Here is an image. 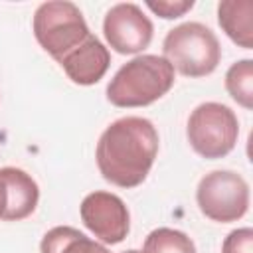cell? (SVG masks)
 Listing matches in <instances>:
<instances>
[{"label": "cell", "instance_id": "obj_1", "mask_svg": "<svg viewBox=\"0 0 253 253\" xmlns=\"http://www.w3.org/2000/svg\"><path fill=\"white\" fill-rule=\"evenodd\" d=\"M158 154L156 126L142 117H123L111 123L95 150L103 178L119 188L140 186Z\"/></svg>", "mask_w": 253, "mask_h": 253}, {"label": "cell", "instance_id": "obj_2", "mask_svg": "<svg viewBox=\"0 0 253 253\" xmlns=\"http://www.w3.org/2000/svg\"><path fill=\"white\" fill-rule=\"evenodd\" d=\"M174 85V67L162 55H136L126 61L107 85L115 107H146L164 97Z\"/></svg>", "mask_w": 253, "mask_h": 253}, {"label": "cell", "instance_id": "obj_3", "mask_svg": "<svg viewBox=\"0 0 253 253\" xmlns=\"http://www.w3.org/2000/svg\"><path fill=\"white\" fill-rule=\"evenodd\" d=\"M162 51V57L186 77H206L215 71L221 59V45L215 34L200 22L172 28L164 38Z\"/></svg>", "mask_w": 253, "mask_h": 253}, {"label": "cell", "instance_id": "obj_4", "mask_svg": "<svg viewBox=\"0 0 253 253\" xmlns=\"http://www.w3.org/2000/svg\"><path fill=\"white\" fill-rule=\"evenodd\" d=\"M89 34V26L73 2H43L34 14V36L38 43L57 61L85 42Z\"/></svg>", "mask_w": 253, "mask_h": 253}, {"label": "cell", "instance_id": "obj_5", "mask_svg": "<svg viewBox=\"0 0 253 253\" xmlns=\"http://www.w3.org/2000/svg\"><path fill=\"white\" fill-rule=\"evenodd\" d=\"M188 140L192 148L210 160L227 156L237 142L239 123L235 113L221 103H202L188 119Z\"/></svg>", "mask_w": 253, "mask_h": 253}, {"label": "cell", "instance_id": "obj_6", "mask_svg": "<svg viewBox=\"0 0 253 253\" xmlns=\"http://www.w3.org/2000/svg\"><path fill=\"white\" fill-rule=\"evenodd\" d=\"M200 211L217 223L237 221L249 208V186L233 170H213L206 174L196 190Z\"/></svg>", "mask_w": 253, "mask_h": 253}, {"label": "cell", "instance_id": "obj_7", "mask_svg": "<svg viewBox=\"0 0 253 253\" xmlns=\"http://www.w3.org/2000/svg\"><path fill=\"white\" fill-rule=\"evenodd\" d=\"M107 43L117 53H140L146 49L154 36V26L140 6L132 2L115 4L103 22Z\"/></svg>", "mask_w": 253, "mask_h": 253}, {"label": "cell", "instance_id": "obj_8", "mask_svg": "<svg viewBox=\"0 0 253 253\" xmlns=\"http://www.w3.org/2000/svg\"><path fill=\"white\" fill-rule=\"evenodd\" d=\"M85 227L103 243H121L130 227V215L125 202L111 192H91L83 198L79 208Z\"/></svg>", "mask_w": 253, "mask_h": 253}, {"label": "cell", "instance_id": "obj_9", "mask_svg": "<svg viewBox=\"0 0 253 253\" xmlns=\"http://www.w3.org/2000/svg\"><path fill=\"white\" fill-rule=\"evenodd\" d=\"M59 65L67 73V77L77 85H95L103 79L111 65L109 49L97 40L93 34L87 36L75 49L59 59Z\"/></svg>", "mask_w": 253, "mask_h": 253}, {"label": "cell", "instance_id": "obj_10", "mask_svg": "<svg viewBox=\"0 0 253 253\" xmlns=\"http://www.w3.org/2000/svg\"><path fill=\"white\" fill-rule=\"evenodd\" d=\"M8 186V210L4 213V219L8 221H20L34 213L38 200H40V188L36 180L14 166L0 168Z\"/></svg>", "mask_w": 253, "mask_h": 253}, {"label": "cell", "instance_id": "obj_11", "mask_svg": "<svg viewBox=\"0 0 253 253\" xmlns=\"http://www.w3.org/2000/svg\"><path fill=\"white\" fill-rule=\"evenodd\" d=\"M217 22L233 43L245 49L253 47V2L251 0L219 2Z\"/></svg>", "mask_w": 253, "mask_h": 253}, {"label": "cell", "instance_id": "obj_12", "mask_svg": "<svg viewBox=\"0 0 253 253\" xmlns=\"http://www.w3.org/2000/svg\"><path fill=\"white\" fill-rule=\"evenodd\" d=\"M42 253H111L105 245L89 239L75 227L57 225L49 229L40 245Z\"/></svg>", "mask_w": 253, "mask_h": 253}, {"label": "cell", "instance_id": "obj_13", "mask_svg": "<svg viewBox=\"0 0 253 253\" xmlns=\"http://www.w3.org/2000/svg\"><path fill=\"white\" fill-rule=\"evenodd\" d=\"M225 89L233 101L245 109H253V61H235L225 73Z\"/></svg>", "mask_w": 253, "mask_h": 253}, {"label": "cell", "instance_id": "obj_14", "mask_svg": "<svg viewBox=\"0 0 253 253\" xmlns=\"http://www.w3.org/2000/svg\"><path fill=\"white\" fill-rule=\"evenodd\" d=\"M142 253H196V245L184 231L158 227L146 235Z\"/></svg>", "mask_w": 253, "mask_h": 253}, {"label": "cell", "instance_id": "obj_15", "mask_svg": "<svg viewBox=\"0 0 253 253\" xmlns=\"http://www.w3.org/2000/svg\"><path fill=\"white\" fill-rule=\"evenodd\" d=\"M146 6L164 20H174L184 16L194 8V0H146Z\"/></svg>", "mask_w": 253, "mask_h": 253}, {"label": "cell", "instance_id": "obj_16", "mask_svg": "<svg viewBox=\"0 0 253 253\" xmlns=\"http://www.w3.org/2000/svg\"><path fill=\"white\" fill-rule=\"evenodd\" d=\"M221 253H253V229L239 227L227 233L221 245Z\"/></svg>", "mask_w": 253, "mask_h": 253}, {"label": "cell", "instance_id": "obj_17", "mask_svg": "<svg viewBox=\"0 0 253 253\" xmlns=\"http://www.w3.org/2000/svg\"><path fill=\"white\" fill-rule=\"evenodd\" d=\"M6 210H8V186H6L4 174L0 170V219H4Z\"/></svg>", "mask_w": 253, "mask_h": 253}, {"label": "cell", "instance_id": "obj_18", "mask_svg": "<svg viewBox=\"0 0 253 253\" xmlns=\"http://www.w3.org/2000/svg\"><path fill=\"white\" fill-rule=\"evenodd\" d=\"M123 253H142V251H136V249H128V251H123Z\"/></svg>", "mask_w": 253, "mask_h": 253}]
</instances>
